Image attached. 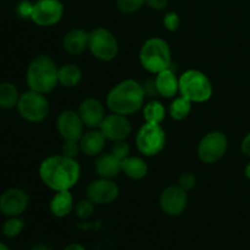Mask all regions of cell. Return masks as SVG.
I'll return each mask as SVG.
<instances>
[{
    "label": "cell",
    "mask_w": 250,
    "mask_h": 250,
    "mask_svg": "<svg viewBox=\"0 0 250 250\" xmlns=\"http://www.w3.org/2000/svg\"><path fill=\"white\" fill-rule=\"evenodd\" d=\"M39 177L55 192L70 190L81 177V166L76 159L61 155L48 156L39 166Z\"/></svg>",
    "instance_id": "6da1fadb"
},
{
    "label": "cell",
    "mask_w": 250,
    "mask_h": 250,
    "mask_svg": "<svg viewBox=\"0 0 250 250\" xmlns=\"http://www.w3.org/2000/svg\"><path fill=\"white\" fill-rule=\"evenodd\" d=\"M146 95L141 83L134 80H125L114 85L107 93L106 105L111 112L128 116L144 106Z\"/></svg>",
    "instance_id": "7a4b0ae2"
},
{
    "label": "cell",
    "mask_w": 250,
    "mask_h": 250,
    "mask_svg": "<svg viewBox=\"0 0 250 250\" xmlns=\"http://www.w3.org/2000/svg\"><path fill=\"white\" fill-rule=\"evenodd\" d=\"M59 68L55 61L46 55L37 56L27 68L26 81L29 89L48 94L59 83Z\"/></svg>",
    "instance_id": "3957f363"
},
{
    "label": "cell",
    "mask_w": 250,
    "mask_h": 250,
    "mask_svg": "<svg viewBox=\"0 0 250 250\" xmlns=\"http://www.w3.org/2000/svg\"><path fill=\"white\" fill-rule=\"evenodd\" d=\"M139 61L144 70L156 73L171 68V49L166 41L159 37L146 39L139 51Z\"/></svg>",
    "instance_id": "277c9868"
},
{
    "label": "cell",
    "mask_w": 250,
    "mask_h": 250,
    "mask_svg": "<svg viewBox=\"0 0 250 250\" xmlns=\"http://www.w3.org/2000/svg\"><path fill=\"white\" fill-rule=\"evenodd\" d=\"M211 81L199 70H188L180 77V94L192 103H205L211 98Z\"/></svg>",
    "instance_id": "5b68a950"
},
{
    "label": "cell",
    "mask_w": 250,
    "mask_h": 250,
    "mask_svg": "<svg viewBox=\"0 0 250 250\" xmlns=\"http://www.w3.org/2000/svg\"><path fill=\"white\" fill-rule=\"evenodd\" d=\"M88 49L98 60L111 61L119 54V42L109 29L98 27L89 32Z\"/></svg>",
    "instance_id": "8992f818"
},
{
    "label": "cell",
    "mask_w": 250,
    "mask_h": 250,
    "mask_svg": "<svg viewBox=\"0 0 250 250\" xmlns=\"http://www.w3.org/2000/svg\"><path fill=\"white\" fill-rule=\"evenodd\" d=\"M166 144V133L161 125L144 124L136 134V146L141 154L146 156L158 155Z\"/></svg>",
    "instance_id": "52a82bcc"
},
{
    "label": "cell",
    "mask_w": 250,
    "mask_h": 250,
    "mask_svg": "<svg viewBox=\"0 0 250 250\" xmlns=\"http://www.w3.org/2000/svg\"><path fill=\"white\" fill-rule=\"evenodd\" d=\"M16 107L21 117L29 122L43 121L49 114V102L45 95L31 89L20 95Z\"/></svg>",
    "instance_id": "ba28073f"
},
{
    "label": "cell",
    "mask_w": 250,
    "mask_h": 250,
    "mask_svg": "<svg viewBox=\"0 0 250 250\" xmlns=\"http://www.w3.org/2000/svg\"><path fill=\"white\" fill-rule=\"evenodd\" d=\"M229 148L226 134L220 131H212L205 134L199 142L197 154L204 164H215L224 158Z\"/></svg>",
    "instance_id": "9c48e42d"
},
{
    "label": "cell",
    "mask_w": 250,
    "mask_h": 250,
    "mask_svg": "<svg viewBox=\"0 0 250 250\" xmlns=\"http://www.w3.org/2000/svg\"><path fill=\"white\" fill-rule=\"evenodd\" d=\"M63 16V5L60 0H37L32 9L31 20L41 27L58 23Z\"/></svg>",
    "instance_id": "30bf717a"
},
{
    "label": "cell",
    "mask_w": 250,
    "mask_h": 250,
    "mask_svg": "<svg viewBox=\"0 0 250 250\" xmlns=\"http://www.w3.org/2000/svg\"><path fill=\"white\" fill-rule=\"evenodd\" d=\"M85 194L95 205H106L117 199L120 188L112 178L100 177L99 180H94L88 185Z\"/></svg>",
    "instance_id": "8fae6325"
},
{
    "label": "cell",
    "mask_w": 250,
    "mask_h": 250,
    "mask_svg": "<svg viewBox=\"0 0 250 250\" xmlns=\"http://www.w3.org/2000/svg\"><path fill=\"white\" fill-rule=\"evenodd\" d=\"M99 129L107 141H111L114 143L119 141H125L126 138H128L132 132L131 122L128 121L127 116L115 114V112L105 115Z\"/></svg>",
    "instance_id": "7c38bea8"
},
{
    "label": "cell",
    "mask_w": 250,
    "mask_h": 250,
    "mask_svg": "<svg viewBox=\"0 0 250 250\" xmlns=\"http://www.w3.org/2000/svg\"><path fill=\"white\" fill-rule=\"evenodd\" d=\"M56 128L63 141L80 142L84 134V124L80 114L73 110H65L56 120Z\"/></svg>",
    "instance_id": "4fadbf2b"
},
{
    "label": "cell",
    "mask_w": 250,
    "mask_h": 250,
    "mask_svg": "<svg viewBox=\"0 0 250 250\" xmlns=\"http://www.w3.org/2000/svg\"><path fill=\"white\" fill-rule=\"evenodd\" d=\"M160 208L168 216H178L185 212L188 205L187 192L178 185L168 186L160 195Z\"/></svg>",
    "instance_id": "5bb4252c"
},
{
    "label": "cell",
    "mask_w": 250,
    "mask_h": 250,
    "mask_svg": "<svg viewBox=\"0 0 250 250\" xmlns=\"http://www.w3.org/2000/svg\"><path fill=\"white\" fill-rule=\"evenodd\" d=\"M29 197L21 188H11L0 195V211L7 217L21 216L28 207Z\"/></svg>",
    "instance_id": "9a60e30c"
},
{
    "label": "cell",
    "mask_w": 250,
    "mask_h": 250,
    "mask_svg": "<svg viewBox=\"0 0 250 250\" xmlns=\"http://www.w3.org/2000/svg\"><path fill=\"white\" fill-rule=\"evenodd\" d=\"M78 114L85 127L90 129L99 128L100 124L105 117L104 105L95 98H87L81 103Z\"/></svg>",
    "instance_id": "2e32d148"
},
{
    "label": "cell",
    "mask_w": 250,
    "mask_h": 250,
    "mask_svg": "<svg viewBox=\"0 0 250 250\" xmlns=\"http://www.w3.org/2000/svg\"><path fill=\"white\" fill-rule=\"evenodd\" d=\"M154 82L156 93L166 99L173 98L177 93H180V78L176 77L175 72L171 68L159 72Z\"/></svg>",
    "instance_id": "e0dca14e"
},
{
    "label": "cell",
    "mask_w": 250,
    "mask_h": 250,
    "mask_svg": "<svg viewBox=\"0 0 250 250\" xmlns=\"http://www.w3.org/2000/svg\"><path fill=\"white\" fill-rule=\"evenodd\" d=\"M89 32L81 28H73L63 36L62 46L71 55H78L88 48Z\"/></svg>",
    "instance_id": "ac0fdd59"
},
{
    "label": "cell",
    "mask_w": 250,
    "mask_h": 250,
    "mask_svg": "<svg viewBox=\"0 0 250 250\" xmlns=\"http://www.w3.org/2000/svg\"><path fill=\"white\" fill-rule=\"evenodd\" d=\"M106 138L100 132L99 128L92 129L82 136L80 139L81 151L88 156H97L103 151Z\"/></svg>",
    "instance_id": "d6986e66"
},
{
    "label": "cell",
    "mask_w": 250,
    "mask_h": 250,
    "mask_svg": "<svg viewBox=\"0 0 250 250\" xmlns=\"http://www.w3.org/2000/svg\"><path fill=\"white\" fill-rule=\"evenodd\" d=\"M122 160L114 155L112 153L100 154L95 161V171L103 178H114L119 176L122 171Z\"/></svg>",
    "instance_id": "ffe728a7"
},
{
    "label": "cell",
    "mask_w": 250,
    "mask_h": 250,
    "mask_svg": "<svg viewBox=\"0 0 250 250\" xmlns=\"http://www.w3.org/2000/svg\"><path fill=\"white\" fill-rule=\"evenodd\" d=\"M50 211L56 217H65L75 209L73 197L70 190H60L56 192L53 199L50 200Z\"/></svg>",
    "instance_id": "44dd1931"
},
{
    "label": "cell",
    "mask_w": 250,
    "mask_h": 250,
    "mask_svg": "<svg viewBox=\"0 0 250 250\" xmlns=\"http://www.w3.org/2000/svg\"><path fill=\"white\" fill-rule=\"evenodd\" d=\"M122 172L131 180H142L148 175V165L139 156H127L122 160Z\"/></svg>",
    "instance_id": "7402d4cb"
},
{
    "label": "cell",
    "mask_w": 250,
    "mask_h": 250,
    "mask_svg": "<svg viewBox=\"0 0 250 250\" xmlns=\"http://www.w3.org/2000/svg\"><path fill=\"white\" fill-rule=\"evenodd\" d=\"M59 83L66 88H73L82 80V71L75 63H65L59 67Z\"/></svg>",
    "instance_id": "603a6c76"
},
{
    "label": "cell",
    "mask_w": 250,
    "mask_h": 250,
    "mask_svg": "<svg viewBox=\"0 0 250 250\" xmlns=\"http://www.w3.org/2000/svg\"><path fill=\"white\" fill-rule=\"evenodd\" d=\"M166 115L165 106L158 100H151L143 106V116L146 124L160 125Z\"/></svg>",
    "instance_id": "cb8c5ba5"
},
{
    "label": "cell",
    "mask_w": 250,
    "mask_h": 250,
    "mask_svg": "<svg viewBox=\"0 0 250 250\" xmlns=\"http://www.w3.org/2000/svg\"><path fill=\"white\" fill-rule=\"evenodd\" d=\"M20 93L16 85L10 82L0 83V107L11 109L17 106L20 99Z\"/></svg>",
    "instance_id": "d4e9b609"
},
{
    "label": "cell",
    "mask_w": 250,
    "mask_h": 250,
    "mask_svg": "<svg viewBox=\"0 0 250 250\" xmlns=\"http://www.w3.org/2000/svg\"><path fill=\"white\" fill-rule=\"evenodd\" d=\"M190 111H192V102L188 100L187 98L182 97V95L175 98V100L171 103L170 109H168L170 116L176 121H182V120L187 119Z\"/></svg>",
    "instance_id": "484cf974"
},
{
    "label": "cell",
    "mask_w": 250,
    "mask_h": 250,
    "mask_svg": "<svg viewBox=\"0 0 250 250\" xmlns=\"http://www.w3.org/2000/svg\"><path fill=\"white\" fill-rule=\"evenodd\" d=\"M24 227V220L20 216L9 217L2 225V233L7 238H15L22 232Z\"/></svg>",
    "instance_id": "4316f807"
},
{
    "label": "cell",
    "mask_w": 250,
    "mask_h": 250,
    "mask_svg": "<svg viewBox=\"0 0 250 250\" xmlns=\"http://www.w3.org/2000/svg\"><path fill=\"white\" fill-rule=\"evenodd\" d=\"M117 7L124 14H133L146 4V0H117Z\"/></svg>",
    "instance_id": "83f0119b"
},
{
    "label": "cell",
    "mask_w": 250,
    "mask_h": 250,
    "mask_svg": "<svg viewBox=\"0 0 250 250\" xmlns=\"http://www.w3.org/2000/svg\"><path fill=\"white\" fill-rule=\"evenodd\" d=\"M94 203L90 202L89 199H82L77 203L75 207V212L80 219H88L93 215L94 212Z\"/></svg>",
    "instance_id": "f1b7e54d"
},
{
    "label": "cell",
    "mask_w": 250,
    "mask_h": 250,
    "mask_svg": "<svg viewBox=\"0 0 250 250\" xmlns=\"http://www.w3.org/2000/svg\"><path fill=\"white\" fill-rule=\"evenodd\" d=\"M110 153L114 154L116 158H119L120 160H124L125 158L129 156V153H131V148H129L128 144L125 141H119L115 142V144L112 146L111 151Z\"/></svg>",
    "instance_id": "f546056e"
},
{
    "label": "cell",
    "mask_w": 250,
    "mask_h": 250,
    "mask_svg": "<svg viewBox=\"0 0 250 250\" xmlns=\"http://www.w3.org/2000/svg\"><path fill=\"white\" fill-rule=\"evenodd\" d=\"M180 24H181V19L180 16H178V14H176V12H172V11L167 12V14L165 15V17H164V26H165V28L167 29V31L170 32L177 31Z\"/></svg>",
    "instance_id": "4dcf8cb0"
},
{
    "label": "cell",
    "mask_w": 250,
    "mask_h": 250,
    "mask_svg": "<svg viewBox=\"0 0 250 250\" xmlns=\"http://www.w3.org/2000/svg\"><path fill=\"white\" fill-rule=\"evenodd\" d=\"M81 151L80 142H73V141H65L62 146V154L67 158L76 159Z\"/></svg>",
    "instance_id": "1f68e13d"
},
{
    "label": "cell",
    "mask_w": 250,
    "mask_h": 250,
    "mask_svg": "<svg viewBox=\"0 0 250 250\" xmlns=\"http://www.w3.org/2000/svg\"><path fill=\"white\" fill-rule=\"evenodd\" d=\"M195 183H197L195 176L193 175L192 172H185L180 176L177 185L180 186L182 189H185L186 192H188V190H192L193 188L195 187Z\"/></svg>",
    "instance_id": "d6a6232c"
},
{
    "label": "cell",
    "mask_w": 250,
    "mask_h": 250,
    "mask_svg": "<svg viewBox=\"0 0 250 250\" xmlns=\"http://www.w3.org/2000/svg\"><path fill=\"white\" fill-rule=\"evenodd\" d=\"M168 4V0H146V5L153 10H164Z\"/></svg>",
    "instance_id": "836d02e7"
},
{
    "label": "cell",
    "mask_w": 250,
    "mask_h": 250,
    "mask_svg": "<svg viewBox=\"0 0 250 250\" xmlns=\"http://www.w3.org/2000/svg\"><path fill=\"white\" fill-rule=\"evenodd\" d=\"M32 9H33V5L29 4L28 1H22L19 6V12L22 16H29L31 17Z\"/></svg>",
    "instance_id": "e575fe53"
},
{
    "label": "cell",
    "mask_w": 250,
    "mask_h": 250,
    "mask_svg": "<svg viewBox=\"0 0 250 250\" xmlns=\"http://www.w3.org/2000/svg\"><path fill=\"white\" fill-rule=\"evenodd\" d=\"M241 150H242V153L244 154V155L250 158V132H249V133L246 134V137H244L243 141H242Z\"/></svg>",
    "instance_id": "d590c367"
},
{
    "label": "cell",
    "mask_w": 250,
    "mask_h": 250,
    "mask_svg": "<svg viewBox=\"0 0 250 250\" xmlns=\"http://www.w3.org/2000/svg\"><path fill=\"white\" fill-rule=\"evenodd\" d=\"M63 250H87V249L80 243H72V244H68L67 247H65Z\"/></svg>",
    "instance_id": "8d00e7d4"
},
{
    "label": "cell",
    "mask_w": 250,
    "mask_h": 250,
    "mask_svg": "<svg viewBox=\"0 0 250 250\" xmlns=\"http://www.w3.org/2000/svg\"><path fill=\"white\" fill-rule=\"evenodd\" d=\"M244 173H246V177H247V180L250 181V163L247 164L246 168H244Z\"/></svg>",
    "instance_id": "74e56055"
},
{
    "label": "cell",
    "mask_w": 250,
    "mask_h": 250,
    "mask_svg": "<svg viewBox=\"0 0 250 250\" xmlns=\"http://www.w3.org/2000/svg\"><path fill=\"white\" fill-rule=\"evenodd\" d=\"M34 250H50V248H48V247H45V246H39V247H37Z\"/></svg>",
    "instance_id": "f35d334b"
},
{
    "label": "cell",
    "mask_w": 250,
    "mask_h": 250,
    "mask_svg": "<svg viewBox=\"0 0 250 250\" xmlns=\"http://www.w3.org/2000/svg\"><path fill=\"white\" fill-rule=\"evenodd\" d=\"M0 250H10V249L7 248L6 244H4L2 242H0Z\"/></svg>",
    "instance_id": "ab89813d"
}]
</instances>
